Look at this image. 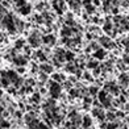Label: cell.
<instances>
[{"instance_id": "cell-10", "label": "cell", "mask_w": 129, "mask_h": 129, "mask_svg": "<svg viewBox=\"0 0 129 129\" xmlns=\"http://www.w3.org/2000/svg\"><path fill=\"white\" fill-rule=\"evenodd\" d=\"M119 80H120V83L122 84V86H128V83H129V78H128V75L126 74H121L120 75V78H119Z\"/></svg>"}, {"instance_id": "cell-7", "label": "cell", "mask_w": 129, "mask_h": 129, "mask_svg": "<svg viewBox=\"0 0 129 129\" xmlns=\"http://www.w3.org/2000/svg\"><path fill=\"white\" fill-rule=\"evenodd\" d=\"M100 44L104 46V48H113V44L108 37H102L100 38Z\"/></svg>"}, {"instance_id": "cell-1", "label": "cell", "mask_w": 129, "mask_h": 129, "mask_svg": "<svg viewBox=\"0 0 129 129\" xmlns=\"http://www.w3.org/2000/svg\"><path fill=\"white\" fill-rule=\"evenodd\" d=\"M3 26L5 29H8L11 33H13L17 30V26H16V19L12 15H7L5 17H3Z\"/></svg>"}, {"instance_id": "cell-12", "label": "cell", "mask_w": 129, "mask_h": 129, "mask_svg": "<svg viewBox=\"0 0 129 129\" xmlns=\"http://www.w3.org/2000/svg\"><path fill=\"white\" fill-rule=\"evenodd\" d=\"M64 79H66V78H64L62 74H54V75H53V80L58 82V83H59V82H63Z\"/></svg>"}, {"instance_id": "cell-13", "label": "cell", "mask_w": 129, "mask_h": 129, "mask_svg": "<svg viewBox=\"0 0 129 129\" xmlns=\"http://www.w3.org/2000/svg\"><path fill=\"white\" fill-rule=\"evenodd\" d=\"M15 63L19 64V66H24L26 63V59L25 58H21V57H17V58H15Z\"/></svg>"}, {"instance_id": "cell-4", "label": "cell", "mask_w": 129, "mask_h": 129, "mask_svg": "<svg viewBox=\"0 0 129 129\" xmlns=\"http://www.w3.org/2000/svg\"><path fill=\"white\" fill-rule=\"evenodd\" d=\"M98 98H99V100H100V103H102L103 105H105V107L111 105V96L108 95V92L105 91V90L102 91V92H99Z\"/></svg>"}, {"instance_id": "cell-24", "label": "cell", "mask_w": 129, "mask_h": 129, "mask_svg": "<svg viewBox=\"0 0 129 129\" xmlns=\"http://www.w3.org/2000/svg\"><path fill=\"white\" fill-rule=\"evenodd\" d=\"M36 54H37V58H40V59H42V61L46 59V57L44 55V53H42V51H38V53H36Z\"/></svg>"}, {"instance_id": "cell-21", "label": "cell", "mask_w": 129, "mask_h": 129, "mask_svg": "<svg viewBox=\"0 0 129 129\" xmlns=\"http://www.w3.org/2000/svg\"><path fill=\"white\" fill-rule=\"evenodd\" d=\"M88 67L90 69H98V62H95V61L88 62Z\"/></svg>"}, {"instance_id": "cell-25", "label": "cell", "mask_w": 129, "mask_h": 129, "mask_svg": "<svg viewBox=\"0 0 129 129\" xmlns=\"http://www.w3.org/2000/svg\"><path fill=\"white\" fill-rule=\"evenodd\" d=\"M40 99H41V98H40V93H34L33 98H32V100H33V102H36V103H38V102H40Z\"/></svg>"}, {"instance_id": "cell-18", "label": "cell", "mask_w": 129, "mask_h": 129, "mask_svg": "<svg viewBox=\"0 0 129 129\" xmlns=\"http://www.w3.org/2000/svg\"><path fill=\"white\" fill-rule=\"evenodd\" d=\"M13 2H15V4H16V7H17V8H20V7H22V5H25V4H26L25 0H13Z\"/></svg>"}, {"instance_id": "cell-27", "label": "cell", "mask_w": 129, "mask_h": 129, "mask_svg": "<svg viewBox=\"0 0 129 129\" xmlns=\"http://www.w3.org/2000/svg\"><path fill=\"white\" fill-rule=\"evenodd\" d=\"M99 91V88H98V87H91V88H90V92L92 93V95H95V93Z\"/></svg>"}, {"instance_id": "cell-5", "label": "cell", "mask_w": 129, "mask_h": 129, "mask_svg": "<svg viewBox=\"0 0 129 129\" xmlns=\"http://www.w3.org/2000/svg\"><path fill=\"white\" fill-rule=\"evenodd\" d=\"M53 8H54L58 13H63V11H64L63 0H54V2H53Z\"/></svg>"}, {"instance_id": "cell-17", "label": "cell", "mask_w": 129, "mask_h": 129, "mask_svg": "<svg viewBox=\"0 0 129 129\" xmlns=\"http://www.w3.org/2000/svg\"><path fill=\"white\" fill-rule=\"evenodd\" d=\"M105 119H107L108 121H115V119H116V113L107 112V113H105Z\"/></svg>"}, {"instance_id": "cell-26", "label": "cell", "mask_w": 129, "mask_h": 129, "mask_svg": "<svg viewBox=\"0 0 129 129\" xmlns=\"http://www.w3.org/2000/svg\"><path fill=\"white\" fill-rule=\"evenodd\" d=\"M122 45L125 46V50L129 53V40H124V41H122Z\"/></svg>"}, {"instance_id": "cell-23", "label": "cell", "mask_w": 129, "mask_h": 129, "mask_svg": "<svg viewBox=\"0 0 129 129\" xmlns=\"http://www.w3.org/2000/svg\"><path fill=\"white\" fill-rule=\"evenodd\" d=\"M73 58H74V54H73V53H71V51H66V59L71 61Z\"/></svg>"}, {"instance_id": "cell-3", "label": "cell", "mask_w": 129, "mask_h": 129, "mask_svg": "<svg viewBox=\"0 0 129 129\" xmlns=\"http://www.w3.org/2000/svg\"><path fill=\"white\" fill-rule=\"evenodd\" d=\"M28 41H29V44H30V46L37 48V46H40V44H41V36L38 34V32H33L30 36H29Z\"/></svg>"}, {"instance_id": "cell-15", "label": "cell", "mask_w": 129, "mask_h": 129, "mask_svg": "<svg viewBox=\"0 0 129 129\" xmlns=\"http://www.w3.org/2000/svg\"><path fill=\"white\" fill-rule=\"evenodd\" d=\"M41 70H42L44 73H51L53 71V67L50 66V64H41Z\"/></svg>"}, {"instance_id": "cell-30", "label": "cell", "mask_w": 129, "mask_h": 129, "mask_svg": "<svg viewBox=\"0 0 129 129\" xmlns=\"http://www.w3.org/2000/svg\"><path fill=\"white\" fill-rule=\"evenodd\" d=\"M93 4H95V5H99V4H100V2H99V0H93Z\"/></svg>"}, {"instance_id": "cell-6", "label": "cell", "mask_w": 129, "mask_h": 129, "mask_svg": "<svg viewBox=\"0 0 129 129\" xmlns=\"http://www.w3.org/2000/svg\"><path fill=\"white\" fill-rule=\"evenodd\" d=\"M42 41H44V44H46V45H53L55 42V37L53 36V34H48V36L42 37Z\"/></svg>"}, {"instance_id": "cell-19", "label": "cell", "mask_w": 129, "mask_h": 129, "mask_svg": "<svg viewBox=\"0 0 129 129\" xmlns=\"http://www.w3.org/2000/svg\"><path fill=\"white\" fill-rule=\"evenodd\" d=\"M111 29H112V24H111L109 21H107V22L104 24V30H105V32H111Z\"/></svg>"}, {"instance_id": "cell-14", "label": "cell", "mask_w": 129, "mask_h": 129, "mask_svg": "<svg viewBox=\"0 0 129 129\" xmlns=\"http://www.w3.org/2000/svg\"><path fill=\"white\" fill-rule=\"evenodd\" d=\"M91 122H92V121H91V117H90V116H84V117H83V126H84V128H88V126L91 125Z\"/></svg>"}, {"instance_id": "cell-8", "label": "cell", "mask_w": 129, "mask_h": 129, "mask_svg": "<svg viewBox=\"0 0 129 129\" xmlns=\"http://www.w3.org/2000/svg\"><path fill=\"white\" fill-rule=\"evenodd\" d=\"M19 9V12L21 13V15H29L30 13V9H32V7L29 4H25V5H22V7H20V8H17Z\"/></svg>"}, {"instance_id": "cell-29", "label": "cell", "mask_w": 129, "mask_h": 129, "mask_svg": "<svg viewBox=\"0 0 129 129\" xmlns=\"http://www.w3.org/2000/svg\"><path fill=\"white\" fill-rule=\"evenodd\" d=\"M15 116H17V119H20V116H21V112H19V111H17V112H15Z\"/></svg>"}, {"instance_id": "cell-16", "label": "cell", "mask_w": 129, "mask_h": 129, "mask_svg": "<svg viewBox=\"0 0 129 129\" xmlns=\"http://www.w3.org/2000/svg\"><path fill=\"white\" fill-rule=\"evenodd\" d=\"M69 5H70L71 8L77 9V8L79 7V2H78V0H69Z\"/></svg>"}, {"instance_id": "cell-11", "label": "cell", "mask_w": 129, "mask_h": 129, "mask_svg": "<svg viewBox=\"0 0 129 129\" xmlns=\"http://www.w3.org/2000/svg\"><path fill=\"white\" fill-rule=\"evenodd\" d=\"M104 57H105V50L104 49H96L95 58H98V59H103Z\"/></svg>"}, {"instance_id": "cell-2", "label": "cell", "mask_w": 129, "mask_h": 129, "mask_svg": "<svg viewBox=\"0 0 129 129\" xmlns=\"http://www.w3.org/2000/svg\"><path fill=\"white\" fill-rule=\"evenodd\" d=\"M49 92H50V95L54 99L59 98V95H61V86H59V83H58V82H50Z\"/></svg>"}, {"instance_id": "cell-9", "label": "cell", "mask_w": 129, "mask_h": 129, "mask_svg": "<svg viewBox=\"0 0 129 129\" xmlns=\"http://www.w3.org/2000/svg\"><path fill=\"white\" fill-rule=\"evenodd\" d=\"M73 33H74V29H71V28L66 26V28L62 29V36H64V37H71Z\"/></svg>"}, {"instance_id": "cell-22", "label": "cell", "mask_w": 129, "mask_h": 129, "mask_svg": "<svg viewBox=\"0 0 129 129\" xmlns=\"http://www.w3.org/2000/svg\"><path fill=\"white\" fill-rule=\"evenodd\" d=\"M22 46H24V41L19 40V41L16 42V49H20V48H22Z\"/></svg>"}, {"instance_id": "cell-28", "label": "cell", "mask_w": 129, "mask_h": 129, "mask_svg": "<svg viewBox=\"0 0 129 129\" xmlns=\"http://www.w3.org/2000/svg\"><path fill=\"white\" fill-rule=\"evenodd\" d=\"M124 116H125V115L122 113V112H116V117H120V119H122Z\"/></svg>"}, {"instance_id": "cell-20", "label": "cell", "mask_w": 129, "mask_h": 129, "mask_svg": "<svg viewBox=\"0 0 129 129\" xmlns=\"http://www.w3.org/2000/svg\"><path fill=\"white\" fill-rule=\"evenodd\" d=\"M2 129H9V122L2 119Z\"/></svg>"}]
</instances>
